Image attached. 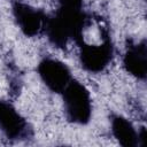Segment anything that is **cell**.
Segmentation results:
<instances>
[{
    "instance_id": "1",
    "label": "cell",
    "mask_w": 147,
    "mask_h": 147,
    "mask_svg": "<svg viewBox=\"0 0 147 147\" xmlns=\"http://www.w3.org/2000/svg\"><path fill=\"white\" fill-rule=\"evenodd\" d=\"M93 20L92 14L84 8L57 7L53 14H48L44 34L53 47L67 49L70 41L77 44L84 38Z\"/></svg>"
},
{
    "instance_id": "2",
    "label": "cell",
    "mask_w": 147,
    "mask_h": 147,
    "mask_svg": "<svg viewBox=\"0 0 147 147\" xmlns=\"http://www.w3.org/2000/svg\"><path fill=\"white\" fill-rule=\"evenodd\" d=\"M76 45L78 47L79 64L88 74L103 72L115 57V45L108 25L102 26L98 42H91L83 38Z\"/></svg>"
},
{
    "instance_id": "3",
    "label": "cell",
    "mask_w": 147,
    "mask_h": 147,
    "mask_svg": "<svg viewBox=\"0 0 147 147\" xmlns=\"http://www.w3.org/2000/svg\"><path fill=\"white\" fill-rule=\"evenodd\" d=\"M63 110L69 123L87 125L93 115V102L88 88L78 79L72 78L61 92Z\"/></svg>"
},
{
    "instance_id": "4",
    "label": "cell",
    "mask_w": 147,
    "mask_h": 147,
    "mask_svg": "<svg viewBox=\"0 0 147 147\" xmlns=\"http://www.w3.org/2000/svg\"><path fill=\"white\" fill-rule=\"evenodd\" d=\"M0 132L11 142H24L33 138V127L8 100L0 99Z\"/></svg>"
},
{
    "instance_id": "5",
    "label": "cell",
    "mask_w": 147,
    "mask_h": 147,
    "mask_svg": "<svg viewBox=\"0 0 147 147\" xmlns=\"http://www.w3.org/2000/svg\"><path fill=\"white\" fill-rule=\"evenodd\" d=\"M11 15L16 26L22 34L28 38H33L44 34L48 14L30 3L22 0H14L11 2Z\"/></svg>"
},
{
    "instance_id": "6",
    "label": "cell",
    "mask_w": 147,
    "mask_h": 147,
    "mask_svg": "<svg viewBox=\"0 0 147 147\" xmlns=\"http://www.w3.org/2000/svg\"><path fill=\"white\" fill-rule=\"evenodd\" d=\"M37 75L46 88L55 94H61L74 78L68 64L52 56L42 57L39 61L37 64Z\"/></svg>"
},
{
    "instance_id": "7",
    "label": "cell",
    "mask_w": 147,
    "mask_h": 147,
    "mask_svg": "<svg viewBox=\"0 0 147 147\" xmlns=\"http://www.w3.org/2000/svg\"><path fill=\"white\" fill-rule=\"evenodd\" d=\"M124 70L138 80H145L147 77V41H139L133 38H126L124 53L122 56Z\"/></svg>"
},
{
    "instance_id": "8",
    "label": "cell",
    "mask_w": 147,
    "mask_h": 147,
    "mask_svg": "<svg viewBox=\"0 0 147 147\" xmlns=\"http://www.w3.org/2000/svg\"><path fill=\"white\" fill-rule=\"evenodd\" d=\"M110 132L114 139L123 147H138V130L125 116L111 113L109 116Z\"/></svg>"
},
{
    "instance_id": "9",
    "label": "cell",
    "mask_w": 147,
    "mask_h": 147,
    "mask_svg": "<svg viewBox=\"0 0 147 147\" xmlns=\"http://www.w3.org/2000/svg\"><path fill=\"white\" fill-rule=\"evenodd\" d=\"M85 0H57L59 7L64 8H84Z\"/></svg>"
},
{
    "instance_id": "10",
    "label": "cell",
    "mask_w": 147,
    "mask_h": 147,
    "mask_svg": "<svg viewBox=\"0 0 147 147\" xmlns=\"http://www.w3.org/2000/svg\"><path fill=\"white\" fill-rule=\"evenodd\" d=\"M146 145H147V132H146V127L142 125L138 129V146L146 147Z\"/></svg>"
}]
</instances>
